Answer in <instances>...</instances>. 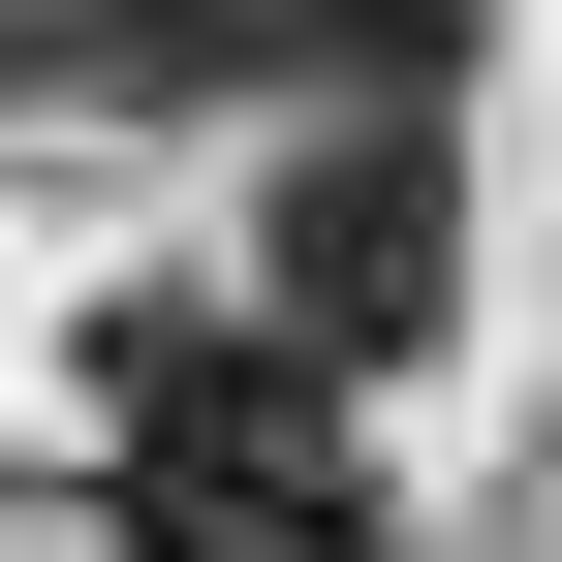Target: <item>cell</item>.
<instances>
[{
	"label": "cell",
	"instance_id": "cell-1",
	"mask_svg": "<svg viewBox=\"0 0 562 562\" xmlns=\"http://www.w3.org/2000/svg\"><path fill=\"white\" fill-rule=\"evenodd\" d=\"M125 562H375V469H344V375L313 344H220V313H157L125 344Z\"/></svg>",
	"mask_w": 562,
	"mask_h": 562
},
{
	"label": "cell",
	"instance_id": "cell-2",
	"mask_svg": "<svg viewBox=\"0 0 562 562\" xmlns=\"http://www.w3.org/2000/svg\"><path fill=\"white\" fill-rule=\"evenodd\" d=\"M250 313L313 344V375H406V344L469 313V188H438V125H406V94H344L313 157H281V220H250Z\"/></svg>",
	"mask_w": 562,
	"mask_h": 562
}]
</instances>
